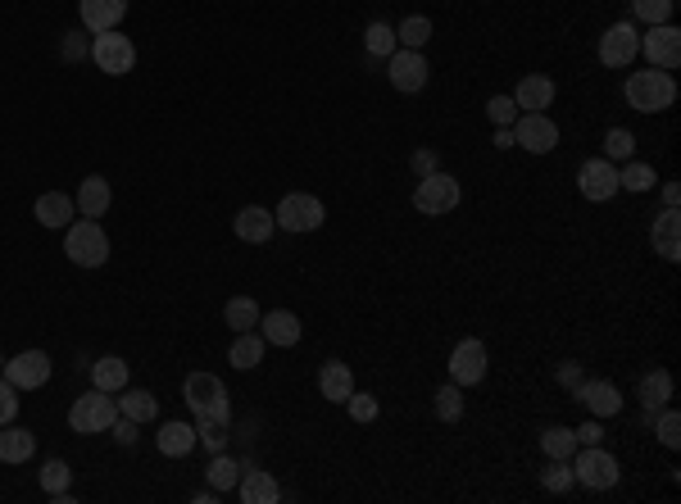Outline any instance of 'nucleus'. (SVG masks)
<instances>
[{
    "label": "nucleus",
    "mask_w": 681,
    "mask_h": 504,
    "mask_svg": "<svg viewBox=\"0 0 681 504\" xmlns=\"http://www.w3.org/2000/svg\"><path fill=\"white\" fill-rule=\"evenodd\" d=\"M577 191H582V200H591V205H604V200L618 196V164L613 159H586L582 168H577Z\"/></svg>",
    "instance_id": "nucleus-10"
},
{
    "label": "nucleus",
    "mask_w": 681,
    "mask_h": 504,
    "mask_svg": "<svg viewBox=\"0 0 681 504\" xmlns=\"http://www.w3.org/2000/svg\"><path fill=\"white\" fill-rule=\"evenodd\" d=\"M427 60H423V50H405V46H395L391 55H386V78H391L395 91H405V96H414V91L427 87Z\"/></svg>",
    "instance_id": "nucleus-9"
},
{
    "label": "nucleus",
    "mask_w": 681,
    "mask_h": 504,
    "mask_svg": "<svg viewBox=\"0 0 681 504\" xmlns=\"http://www.w3.org/2000/svg\"><path fill=\"white\" fill-rule=\"evenodd\" d=\"M0 368H5V355H0Z\"/></svg>",
    "instance_id": "nucleus-55"
},
{
    "label": "nucleus",
    "mask_w": 681,
    "mask_h": 504,
    "mask_svg": "<svg viewBox=\"0 0 681 504\" xmlns=\"http://www.w3.org/2000/svg\"><path fill=\"white\" fill-rule=\"evenodd\" d=\"M78 14H82V28H87L91 37H100V32H114L123 23L128 0H78Z\"/></svg>",
    "instance_id": "nucleus-17"
},
{
    "label": "nucleus",
    "mask_w": 681,
    "mask_h": 504,
    "mask_svg": "<svg viewBox=\"0 0 681 504\" xmlns=\"http://www.w3.org/2000/svg\"><path fill=\"white\" fill-rule=\"evenodd\" d=\"M73 196H64V191H46V196H37V205H32V214H37L41 228H69L73 223Z\"/></svg>",
    "instance_id": "nucleus-24"
},
{
    "label": "nucleus",
    "mask_w": 681,
    "mask_h": 504,
    "mask_svg": "<svg viewBox=\"0 0 681 504\" xmlns=\"http://www.w3.org/2000/svg\"><path fill=\"white\" fill-rule=\"evenodd\" d=\"M155 445H159V455H168V459H187L191 450L200 445L196 423H164L159 427V436H155Z\"/></svg>",
    "instance_id": "nucleus-22"
},
{
    "label": "nucleus",
    "mask_w": 681,
    "mask_h": 504,
    "mask_svg": "<svg viewBox=\"0 0 681 504\" xmlns=\"http://www.w3.org/2000/svg\"><path fill=\"white\" fill-rule=\"evenodd\" d=\"M573 477L586 486V491H613L622 477L618 459L604 450V445H577L573 455Z\"/></svg>",
    "instance_id": "nucleus-5"
},
{
    "label": "nucleus",
    "mask_w": 681,
    "mask_h": 504,
    "mask_svg": "<svg viewBox=\"0 0 681 504\" xmlns=\"http://www.w3.org/2000/svg\"><path fill=\"white\" fill-rule=\"evenodd\" d=\"M196 436H200V445H205L209 455H218L227 445V423H214V418H196Z\"/></svg>",
    "instance_id": "nucleus-44"
},
{
    "label": "nucleus",
    "mask_w": 681,
    "mask_h": 504,
    "mask_svg": "<svg viewBox=\"0 0 681 504\" xmlns=\"http://www.w3.org/2000/svg\"><path fill=\"white\" fill-rule=\"evenodd\" d=\"M672 5H677V0H632V10H636V19L641 23H668L672 19Z\"/></svg>",
    "instance_id": "nucleus-43"
},
{
    "label": "nucleus",
    "mask_w": 681,
    "mask_h": 504,
    "mask_svg": "<svg viewBox=\"0 0 681 504\" xmlns=\"http://www.w3.org/2000/svg\"><path fill=\"white\" fill-rule=\"evenodd\" d=\"M650 241H654V255H663L668 264H677L681 259V214L677 209H663V214L654 218Z\"/></svg>",
    "instance_id": "nucleus-20"
},
{
    "label": "nucleus",
    "mask_w": 681,
    "mask_h": 504,
    "mask_svg": "<svg viewBox=\"0 0 681 504\" xmlns=\"http://www.w3.org/2000/svg\"><path fill=\"white\" fill-rule=\"evenodd\" d=\"M237 495H241L246 504H277V500H282V486H277V477H273V473H264V468L241 464Z\"/></svg>",
    "instance_id": "nucleus-19"
},
{
    "label": "nucleus",
    "mask_w": 681,
    "mask_h": 504,
    "mask_svg": "<svg viewBox=\"0 0 681 504\" xmlns=\"http://www.w3.org/2000/svg\"><path fill=\"white\" fill-rule=\"evenodd\" d=\"M541 450H545V459H573L577 455V432L573 427H545Z\"/></svg>",
    "instance_id": "nucleus-34"
},
{
    "label": "nucleus",
    "mask_w": 681,
    "mask_h": 504,
    "mask_svg": "<svg viewBox=\"0 0 681 504\" xmlns=\"http://www.w3.org/2000/svg\"><path fill=\"white\" fill-rule=\"evenodd\" d=\"M60 55L69 64H78V60H91V41L82 37V32H69V37H64V46H60Z\"/></svg>",
    "instance_id": "nucleus-48"
},
{
    "label": "nucleus",
    "mask_w": 681,
    "mask_h": 504,
    "mask_svg": "<svg viewBox=\"0 0 681 504\" xmlns=\"http://www.w3.org/2000/svg\"><path fill=\"white\" fill-rule=\"evenodd\" d=\"M91 386H100V391H109V396H119L123 386H128V364H123L119 355H105L91 364Z\"/></svg>",
    "instance_id": "nucleus-30"
},
{
    "label": "nucleus",
    "mask_w": 681,
    "mask_h": 504,
    "mask_svg": "<svg viewBox=\"0 0 681 504\" xmlns=\"http://www.w3.org/2000/svg\"><path fill=\"white\" fill-rule=\"evenodd\" d=\"M259 327H264V341L268 346H282V350H291L300 341V318L291 314V309H273V314H264L259 318Z\"/></svg>",
    "instance_id": "nucleus-21"
},
{
    "label": "nucleus",
    "mask_w": 681,
    "mask_h": 504,
    "mask_svg": "<svg viewBox=\"0 0 681 504\" xmlns=\"http://www.w3.org/2000/svg\"><path fill=\"white\" fill-rule=\"evenodd\" d=\"M650 423H654V436H659L663 450H677V445H681V418H677V409L663 405V414H654Z\"/></svg>",
    "instance_id": "nucleus-41"
},
{
    "label": "nucleus",
    "mask_w": 681,
    "mask_h": 504,
    "mask_svg": "<svg viewBox=\"0 0 681 504\" xmlns=\"http://www.w3.org/2000/svg\"><path fill=\"white\" fill-rule=\"evenodd\" d=\"M318 391H323V400H332V405H346L350 391H355V373H350V364H323L318 368Z\"/></svg>",
    "instance_id": "nucleus-25"
},
{
    "label": "nucleus",
    "mask_w": 681,
    "mask_h": 504,
    "mask_svg": "<svg viewBox=\"0 0 681 504\" xmlns=\"http://www.w3.org/2000/svg\"><path fill=\"white\" fill-rule=\"evenodd\" d=\"M37 477H41V491H46V495H55V491H69V486H73V468L64 464V459H46Z\"/></svg>",
    "instance_id": "nucleus-40"
},
{
    "label": "nucleus",
    "mask_w": 681,
    "mask_h": 504,
    "mask_svg": "<svg viewBox=\"0 0 681 504\" xmlns=\"http://www.w3.org/2000/svg\"><path fill=\"white\" fill-rule=\"evenodd\" d=\"M114 418H119V400L109 396V391H100V386H91L87 396L73 400L69 409V427L82 436H100L114 427Z\"/></svg>",
    "instance_id": "nucleus-4"
},
{
    "label": "nucleus",
    "mask_w": 681,
    "mask_h": 504,
    "mask_svg": "<svg viewBox=\"0 0 681 504\" xmlns=\"http://www.w3.org/2000/svg\"><path fill=\"white\" fill-rule=\"evenodd\" d=\"M486 368H491V355H486V346L477 336H468V341H459V346L450 350V382L454 386H477L486 377Z\"/></svg>",
    "instance_id": "nucleus-11"
},
{
    "label": "nucleus",
    "mask_w": 681,
    "mask_h": 504,
    "mask_svg": "<svg viewBox=\"0 0 681 504\" xmlns=\"http://www.w3.org/2000/svg\"><path fill=\"white\" fill-rule=\"evenodd\" d=\"M119 414L132 418V423H155V418H159V400L150 396V391H128V386H123V391H119Z\"/></svg>",
    "instance_id": "nucleus-31"
},
{
    "label": "nucleus",
    "mask_w": 681,
    "mask_h": 504,
    "mask_svg": "<svg viewBox=\"0 0 681 504\" xmlns=\"http://www.w3.org/2000/svg\"><path fill=\"white\" fill-rule=\"evenodd\" d=\"M636 55H641V32H636L632 23H613V28H604V37H600V64L604 69H627Z\"/></svg>",
    "instance_id": "nucleus-14"
},
{
    "label": "nucleus",
    "mask_w": 681,
    "mask_h": 504,
    "mask_svg": "<svg viewBox=\"0 0 681 504\" xmlns=\"http://www.w3.org/2000/svg\"><path fill=\"white\" fill-rule=\"evenodd\" d=\"M495 146H500V150L514 146V128H500V132H495Z\"/></svg>",
    "instance_id": "nucleus-54"
},
{
    "label": "nucleus",
    "mask_w": 681,
    "mask_h": 504,
    "mask_svg": "<svg viewBox=\"0 0 681 504\" xmlns=\"http://www.w3.org/2000/svg\"><path fill=\"white\" fill-rule=\"evenodd\" d=\"M541 486L550 495H568L577 486V477H573V464H568V459H550V464H545V473H541Z\"/></svg>",
    "instance_id": "nucleus-36"
},
{
    "label": "nucleus",
    "mask_w": 681,
    "mask_h": 504,
    "mask_svg": "<svg viewBox=\"0 0 681 504\" xmlns=\"http://www.w3.org/2000/svg\"><path fill=\"white\" fill-rule=\"evenodd\" d=\"M459 178H450V173H427V178H418V191H414V209L418 214H427V218H441V214H450V209H459Z\"/></svg>",
    "instance_id": "nucleus-7"
},
{
    "label": "nucleus",
    "mask_w": 681,
    "mask_h": 504,
    "mask_svg": "<svg viewBox=\"0 0 681 504\" xmlns=\"http://www.w3.org/2000/svg\"><path fill=\"white\" fill-rule=\"evenodd\" d=\"M273 218H277V228H287V232H318L327 209H323V200L309 196V191H291V196L273 209Z\"/></svg>",
    "instance_id": "nucleus-8"
},
{
    "label": "nucleus",
    "mask_w": 681,
    "mask_h": 504,
    "mask_svg": "<svg viewBox=\"0 0 681 504\" xmlns=\"http://www.w3.org/2000/svg\"><path fill=\"white\" fill-rule=\"evenodd\" d=\"M573 400H577V405H586V409H591L595 418H618V409H622L618 386H613V382H604V377H586V382L573 391Z\"/></svg>",
    "instance_id": "nucleus-16"
},
{
    "label": "nucleus",
    "mask_w": 681,
    "mask_h": 504,
    "mask_svg": "<svg viewBox=\"0 0 681 504\" xmlns=\"http://www.w3.org/2000/svg\"><path fill=\"white\" fill-rule=\"evenodd\" d=\"M636 155V137H632V128H609L604 132V159H632Z\"/></svg>",
    "instance_id": "nucleus-42"
},
{
    "label": "nucleus",
    "mask_w": 681,
    "mask_h": 504,
    "mask_svg": "<svg viewBox=\"0 0 681 504\" xmlns=\"http://www.w3.org/2000/svg\"><path fill=\"white\" fill-rule=\"evenodd\" d=\"M264 336L259 332H237V341H232V350H227V364L241 368V373H250V368L264 364Z\"/></svg>",
    "instance_id": "nucleus-28"
},
{
    "label": "nucleus",
    "mask_w": 681,
    "mask_h": 504,
    "mask_svg": "<svg viewBox=\"0 0 681 504\" xmlns=\"http://www.w3.org/2000/svg\"><path fill=\"white\" fill-rule=\"evenodd\" d=\"M259 318H264V314H259V305L250 296H232L223 305V323L232 327V332H255Z\"/></svg>",
    "instance_id": "nucleus-33"
},
{
    "label": "nucleus",
    "mask_w": 681,
    "mask_h": 504,
    "mask_svg": "<svg viewBox=\"0 0 681 504\" xmlns=\"http://www.w3.org/2000/svg\"><path fill=\"white\" fill-rule=\"evenodd\" d=\"M0 377H5L10 386H19V391H37V386L50 382V355L46 350H23V355L5 359Z\"/></svg>",
    "instance_id": "nucleus-13"
},
{
    "label": "nucleus",
    "mask_w": 681,
    "mask_h": 504,
    "mask_svg": "<svg viewBox=\"0 0 681 504\" xmlns=\"http://www.w3.org/2000/svg\"><path fill=\"white\" fill-rule=\"evenodd\" d=\"M346 409H350V418H355V423H373L377 418V396H359V391H350V400H346Z\"/></svg>",
    "instance_id": "nucleus-46"
},
{
    "label": "nucleus",
    "mask_w": 681,
    "mask_h": 504,
    "mask_svg": "<svg viewBox=\"0 0 681 504\" xmlns=\"http://www.w3.org/2000/svg\"><path fill=\"white\" fill-rule=\"evenodd\" d=\"M514 146L532 150V155H550V150H559V128H554L550 114H518Z\"/></svg>",
    "instance_id": "nucleus-15"
},
{
    "label": "nucleus",
    "mask_w": 681,
    "mask_h": 504,
    "mask_svg": "<svg viewBox=\"0 0 681 504\" xmlns=\"http://www.w3.org/2000/svg\"><path fill=\"white\" fill-rule=\"evenodd\" d=\"M14 418H19V386L0 377V423H14Z\"/></svg>",
    "instance_id": "nucleus-47"
},
{
    "label": "nucleus",
    "mask_w": 681,
    "mask_h": 504,
    "mask_svg": "<svg viewBox=\"0 0 681 504\" xmlns=\"http://www.w3.org/2000/svg\"><path fill=\"white\" fill-rule=\"evenodd\" d=\"M395 41L405 50H423L427 41H432V19H423V14H414V19H405L400 28H395Z\"/></svg>",
    "instance_id": "nucleus-38"
},
{
    "label": "nucleus",
    "mask_w": 681,
    "mask_h": 504,
    "mask_svg": "<svg viewBox=\"0 0 681 504\" xmlns=\"http://www.w3.org/2000/svg\"><path fill=\"white\" fill-rule=\"evenodd\" d=\"M641 55L650 60V69L672 73L681 64V32L672 28V23H654V28L641 37Z\"/></svg>",
    "instance_id": "nucleus-12"
},
{
    "label": "nucleus",
    "mask_w": 681,
    "mask_h": 504,
    "mask_svg": "<svg viewBox=\"0 0 681 504\" xmlns=\"http://www.w3.org/2000/svg\"><path fill=\"white\" fill-rule=\"evenodd\" d=\"M277 232V218L268 214V209H259V205H246L237 214V237L241 241H250V246H264L268 237Z\"/></svg>",
    "instance_id": "nucleus-27"
},
{
    "label": "nucleus",
    "mask_w": 681,
    "mask_h": 504,
    "mask_svg": "<svg viewBox=\"0 0 681 504\" xmlns=\"http://www.w3.org/2000/svg\"><path fill=\"white\" fill-rule=\"evenodd\" d=\"M91 64H96L100 73H109V78H123V73L137 69V46H132V37H123L119 28L100 32V37H91Z\"/></svg>",
    "instance_id": "nucleus-6"
},
{
    "label": "nucleus",
    "mask_w": 681,
    "mask_h": 504,
    "mask_svg": "<svg viewBox=\"0 0 681 504\" xmlns=\"http://www.w3.org/2000/svg\"><path fill=\"white\" fill-rule=\"evenodd\" d=\"M600 441H604V427H600V423L577 427V445H600Z\"/></svg>",
    "instance_id": "nucleus-52"
},
{
    "label": "nucleus",
    "mask_w": 681,
    "mask_h": 504,
    "mask_svg": "<svg viewBox=\"0 0 681 504\" xmlns=\"http://www.w3.org/2000/svg\"><path fill=\"white\" fill-rule=\"evenodd\" d=\"M64 255H69L78 268L105 264L109 237H105V228H100V218H78V223H69V232H64Z\"/></svg>",
    "instance_id": "nucleus-3"
},
{
    "label": "nucleus",
    "mask_w": 681,
    "mask_h": 504,
    "mask_svg": "<svg viewBox=\"0 0 681 504\" xmlns=\"http://www.w3.org/2000/svg\"><path fill=\"white\" fill-rule=\"evenodd\" d=\"M400 46V41H395V28L391 23H368V32H364V50L368 55H377V60H386V55H391V50Z\"/></svg>",
    "instance_id": "nucleus-39"
},
{
    "label": "nucleus",
    "mask_w": 681,
    "mask_h": 504,
    "mask_svg": "<svg viewBox=\"0 0 681 504\" xmlns=\"http://www.w3.org/2000/svg\"><path fill=\"white\" fill-rule=\"evenodd\" d=\"M409 164H414L418 178H427V173H436V168H441V155H436V150H414V159H409Z\"/></svg>",
    "instance_id": "nucleus-50"
},
{
    "label": "nucleus",
    "mask_w": 681,
    "mask_h": 504,
    "mask_svg": "<svg viewBox=\"0 0 681 504\" xmlns=\"http://www.w3.org/2000/svg\"><path fill=\"white\" fill-rule=\"evenodd\" d=\"M622 96H627V105H632L636 114H663V109L677 105V78L663 69L632 73L627 87H622Z\"/></svg>",
    "instance_id": "nucleus-1"
},
{
    "label": "nucleus",
    "mask_w": 681,
    "mask_h": 504,
    "mask_svg": "<svg viewBox=\"0 0 681 504\" xmlns=\"http://www.w3.org/2000/svg\"><path fill=\"white\" fill-rule=\"evenodd\" d=\"M654 168L650 164H641V159H627V168H618V187L622 191H636V196H641V191H650L654 187Z\"/></svg>",
    "instance_id": "nucleus-37"
},
{
    "label": "nucleus",
    "mask_w": 681,
    "mask_h": 504,
    "mask_svg": "<svg viewBox=\"0 0 681 504\" xmlns=\"http://www.w3.org/2000/svg\"><path fill=\"white\" fill-rule=\"evenodd\" d=\"M32 450H37V436L28 427L0 423V464H28Z\"/></svg>",
    "instance_id": "nucleus-26"
},
{
    "label": "nucleus",
    "mask_w": 681,
    "mask_h": 504,
    "mask_svg": "<svg viewBox=\"0 0 681 504\" xmlns=\"http://www.w3.org/2000/svg\"><path fill=\"white\" fill-rule=\"evenodd\" d=\"M586 382V373H582V364H573V359H568V364H559V386H568V391H577V386Z\"/></svg>",
    "instance_id": "nucleus-51"
},
{
    "label": "nucleus",
    "mask_w": 681,
    "mask_h": 504,
    "mask_svg": "<svg viewBox=\"0 0 681 504\" xmlns=\"http://www.w3.org/2000/svg\"><path fill=\"white\" fill-rule=\"evenodd\" d=\"M636 396H641L645 414H659V409L672 400V373H668V368H654V373H645V377H641V391H636Z\"/></svg>",
    "instance_id": "nucleus-29"
},
{
    "label": "nucleus",
    "mask_w": 681,
    "mask_h": 504,
    "mask_svg": "<svg viewBox=\"0 0 681 504\" xmlns=\"http://www.w3.org/2000/svg\"><path fill=\"white\" fill-rule=\"evenodd\" d=\"M182 400L196 418H214V423H232V400L227 386L218 382V373H187L182 382Z\"/></svg>",
    "instance_id": "nucleus-2"
},
{
    "label": "nucleus",
    "mask_w": 681,
    "mask_h": 504,
    "mask_svg": "<svg viewBox=\"0 0 681 504\" xmlns=\"http://www.w3.org/2000/svg\"><path fill=\"white\" fill-rule=\"evenodd\" d=\"M109 200H114V191H109V178H100V173H91V178H82L78 187V214L82 218H105L109 214Z\"/></svg>",
    "instance_id": "nucleus-23"
},
{
    "label": "nucleus",
    "mask_w": 681,
    "mask_h": 504,
    "mask_svg": "<svg viewBox=\"0 0 681 504\" xmlns=\"http://www.w3.org/2000/svg\"><path fill=\"white\" fill-rule=\"evenodd\" d=\"M681 205V187L677 182H663V209H677Z\"/></svg>",
    "instance_id": "nucleus-53"
},
{
    "label": "nucleus",
    "mask_w": 681,
    "mask_h": 504,
    "mask_svg": "<svg viewBox=\"0 0 681 504\" xmlns=\"http://www.w3.org/2000/svg\"><path fill=\"white\" fill-rule=\"evenodd\" d=\"M205 477H209V486H214L218 495H227V491H237V482H241V464L232 455H209V468H205Z\"/></svg>",
    "instance_id": "nucleus-32"
},
{
    "label": "nucleus",
    "mask_w": 681,
    "mask_h": 504,
    "mask_svg": "<svg viewBox=\"0 0 681 504\" xmlns=\"http://www.w3.org/2000/svg\"><path fill=\"white\" fill-rule=\"evenodd\" d=\"M486 119H491L495 128H509V123L518 119L514 96H491V100H486Z\"/></svg>",
    "instance_id": "nucleus-45"
},
{
    "label": "nucleus",
    "mask_w": 681,
    "mask_h": 504,
    "mask_svg": "<svg viewBox=\"0 0 681 504\" xmlns=\"http://www.w3.org/2000/svg\"><path fill=\"white\" fill-rule=\"evenodd\" d=\"M554 82L545 78V73H527L523 82H518V91H514V105H518V114H545V109L554 105Z\"/></svg>",
    "instance_id": "nucleus-18"
},
{
    "label": "nucleus",
    "mask_w": 681,
    "mask_h": 504,
    "mask_svg": "<svg viewBox=\"0 0 681 504\" xmlns=\"http://www.w3.org/2000/svg\"><path fill=\"white\" fill-rule=\"evenodd\" d=\"M432 409H436V418H441V423H459V418H464V386H441V391H436V400H432Z\"/></svg>",
    "instance_id": "nucleus-35"
},
{
    "label": "nucleus",
    "mask_w": 681,
    "mask_h": 504,
    "mask_svg": "<svg viewBox=\"0 0 681 504\" xmlns=\"http://www.w3.org/2000/svg\"><path fill=\"white\" fill-rule=\"evenodd\" d=\"M137 427L141 423H132V418H114V427H109V436H114V441H119V445H137Z\"/></svg>",
    "instance_id": "nucleus-49"
}]
</instances>
